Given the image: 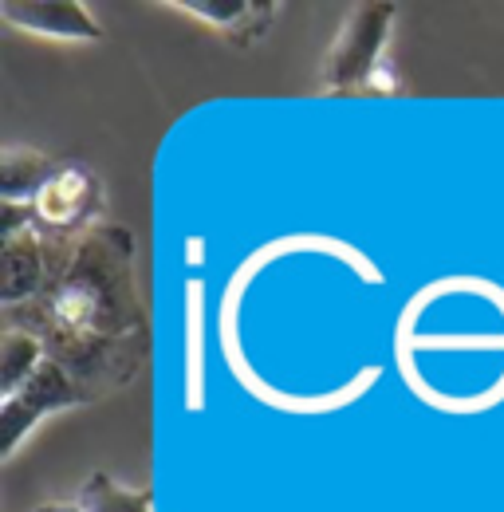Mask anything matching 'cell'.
Wrapping results in <instances>:
<instances>
[{"mask_svg": "<svg viewBox=\"0 0 504 512\" xmlns=\"http://www.w3.org/2000/svg\"><path fill=\"white\" fill-rule=\"evenodd\" d=\"M44 359H48V351H44V343L36 335L8 327L4 339H0V398L28 383Z\"/></svg>", "mask_w": 504, "mask_h": 512, "instance_id": "8", "label": "cell"}, {"mask_svg": "<svg viewBox=\"0 0 504 512\" xmlns=\"http://www.w3.org/2000/svg\"><path fill=\"white\" fill-rule=\"evenodd\" d=\"M0 16L12 28L32 32V36H48V40H79V44L103 40L99 20L75 0H4Z\"/></svg>", "mask_w": 504, "mask_h": 512, "instance_id": "5", "label": "cell"}, {"mask_svg": "<svg viewBox=\"0 0 504 512\" xmlns=\"http://www.w3.org/2000/svg\"><path fill=\"white\" fill-rule=\"evenodd\" d=\"M63 162L32 150V146H4L0 150V201L4 205H32V197L44 190Z\"/></svg>", "mask_w": 504, "mask_h": 512, "instance_id": "7", "label": "cell"}, {"mask_svg": "<svg viewBox=\"0 0 504 512\" xmlns=\"http://www.w3.org/2000/svg\"><path fill=\"white\" fill-rule=\"evenodd\" d=\"M4 320L44 343L83 402L119 394L142 371L150 347L134 284V237L123 225H95L79 237L60 280L44 296L8 308Z\"/></svg>", "mask_w": 504, "mask_h": 512, "instance_id": "1", "label": "cell"}, {"mask_svg": "<svg viewBox=\"0 0 504 512\" xmlns=\"http://www.w3.org/2000/svg\"><path fill=\"white\" fill-rule=\"evenodd\" d=\"M394 4L386 0H363L351 4V12L339 24L335 44L327 48V60L319 71L323 95L343 91H398V75L386 60V40L394 28Z\"/></svg>", "mask_w": 504, "mask_h": 512, "instance_id": "2", "label": "cell"}, {"mask_svg": "<svg viewBox=\"0 0 504 512\" xmlns=\"http://www.w3.org/2000/svg\"><path fill=\"white\" fill-rule=\"evenodd\" d=\"M36 512H79L75 501H52V505H40Z\"/></svg>", "mask_w": 504, "mask_h": 512, "instance_id": "10", "label": "cell"}, {"mask_svg": "<svg viewBox=\"0 0 504 512\" xmlns=\"http://www.w3.org/2000/svg\"><path fill=\"white\" fill-rule=\"evenodd\" d=\"M79 512H154V501L146 489H126L107 473H91L79 493H75Z\"/></svg>", "mask_w": 504, "mask_h": 512, "instance_id": "9", "label": "cell"}, {"mask_svg": "<svg viewBox=\"0 0 504 512\" xmlns=\"http://www.w3.org/2000/svg\"><path fill=\"white\" fill-rule=\"evenodd\" d=\"M170 8L205 20L209 28H217L233 48H252L264 40V32L276 20V4L272 0H170Z\"/></svg>", "mask_w": 504, "mask_h": 512, "instance_id": "6", "label": "cell"}, {"mask_svg": "<svg viewBox=\"0 0 504 512\" xmlns=\"http://www.w3.org/2000/svg\"><path fill=\"white\" fill-rule=\"evenodd\" d=\"M99 213H103V182L79 162H63L56 178L32 197L36 225L44 233H56V237L91 233Z\"/></svg>", "mask_w": 504, "mask_h": 512, "instance_id": "4", "label": "cell"}, {"mask_svg": "<svg viewBox=\"0 0 504 512\" xmlns=\"http://www.w3.org/2000/svg\"><path fill=\"white\" fill-rule=\"evenodd\" d=\"M71 406H83L79 386L67 379V371H63L60 363L44 359L28 383L0 398V457L12 461L20 442H24L44 418H52V414H60V410H71Z\"/></svg>", "mask_w": 504, "mask_h": 512, "instance_id": "3", "label": "cell"}]
</instances>
